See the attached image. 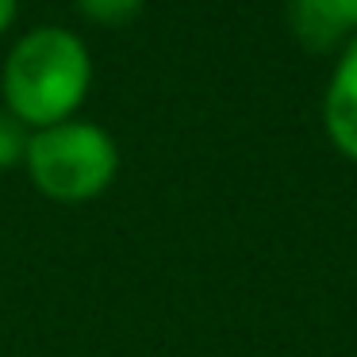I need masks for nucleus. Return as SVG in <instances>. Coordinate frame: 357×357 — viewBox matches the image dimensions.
Returning <instances> with one entry per match:
<instances>
[{"mask_svg":"<svg viewBox=\"0 0 357 357\" xmlns=\"http://www.w3.org/2000/svg\"><path fill=\"white\" fill-rule=\"evenodd\" d=\"M4 104L24 127H54L73 119L93 85L89 47L66 27H35L8 50L0 73Z\"/></svg>","mask_w":357,"mask_h":357,"instance_id":"nucleus-1","label":"nucleus"},{"mask_svg":"<svg viewBox=\"0 0 357 357\" xmlns=\"http://www.w3.org/2000/svg\"><path fill=\"white\" fill-rule=\"evenodd\" d=\"M24 165L47 200L89 204L116 181L119 150L104 127L66 119V123L31 131Z\"/></svg>","mask_w":357,"mask_h":357,"instance_id":"nucleus-2","label":"nucleus"},{"mask_svg":"<svg viewBox=\"0 0 357 357\" xmlns=\"http://www.w3.org/2000/svg\"><path fill=\"white\" fill-rule=\"evenodd\" d=\"M323 127L338 154L357 162V35L342 47L323 96Z\"/></svg>","mask_w":357,"mask_h":357,"instance_id":"nucleus-3","label":"nucleus"},{"mask_svg":"<svg viewBox=\"0 0 357 357\" xmlns=\"http://www.w3.org/2000/svg\"><path fill=\"white\" fill-rule=\"evenodd\" d=\"M288 24L307 50L346 47L357 35V0H288Z\"/></svg>","mask_w":357,"mask_h":357,"instance_id":"nucleus-4","label":"nucleus"},{"mask_svg":"<svg viewBox=\"0 0 357 357\" xmlns=\"http://www.w3.org/2000/svg\"><path fill=\"white\" fill-rule=\"evenodd\" d=\"M27 142H31V131L12 112H0V169H12V165L24 162Z\"/></svg>","mask_w":357,"mask_h":357,"instance_id":"nucleus-5","label":"nucleus"},{"mask_svg":"<svg viewBox=\"0 0 357 357\" xmlns=\"http://www.w3.org/2000/svg\"><path fill=\"white\" fill-rule=\"evenodd\" d=\"M77 8L85 12L93 24L116 27V24H127V20H135V12L142 8V0H77Z\"/></svg>","mask_w":357,"mask_h":357,"instance_id":"nucleus-6","label":"nucleus"},{"mask_svg":"<svg viewBox=\"0 0 357 357\" xmlns=\"http://www.w3.org/2000/svg\"><path fill=\"white\" fill-rule=\"evenodd\" d=\"M12 20H16V0H0V35L12 27Z\"/></svg>","mask_w":357,"mask_h":357,"instance_id":"nucleus-7","label":"nucleus"}]
</instances>
